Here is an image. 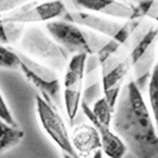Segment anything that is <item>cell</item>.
<instances>
[{"instance_id":"obj_20","label":"cell","mask_w":158,"mask_h":158,"mask_svg":"<svg viewBox=\"0 0 158 158\" xmlns=\"http://www.w3.org/2000/svg\"><path fill=\"white\" fill-rule=\"evenodd\" d=\"M0 118L6 121L7 123L12 124V126H18L14 116H13V114L10 112V109L8 108L7 104H6L5 99L2 97L1 92H0Z\"/></svg>"},{"instance_id":"obj_12","label":"cell","mask_w":158,"mask_h":158,"mask_svg":"<svg viewBox=\"0 0 158 158\" xmlns=\"http://www.w3.org/2000/svg\"><path fill=\"white\" fill-rule=\"evenodd\" d=\"M70 136L71 143L80 158L89 157L91 153L101 149L100 134L92 123H81L76 126Z\"/></svg>"},{"instance_id":"obj_17","label":"cell","mask_w":158,"mask_h":158,"mask_svg":"<svg viewBox=\"0 0 158 158\" xmlns=\"http://www.w3.org/2000/svg\"><path fill=\"white\" fill-rule=\"evenodd\" d=\"M135 19L147 18L158 23V0H138L135 4Z\"/></svg>"},{"instance_id":"obj_1","label":"cell","mask_w":158,"mask_h":158,"mask_svg":"<svg viewBox=\"0 0 158 158\" xmlns=\"http://www.w3.org/2000/svg\"><path fill=\"white\" fill-rule=\"evenodd\" d=\"M113 127L137 158H158V131L135 80L124 85L114 108Z\"/></svg>"},{"instance_id":"obj_11","label":"cell","mask_w":158,"mask_h":158,"mask_svg":"<svg viewBox=\"0 0 158 158\" xmlns=\"http://www.w3.org/2000/svg\"><path fill=\"white\" fill-rule=\"evenodd\" d=\"M81 109L86 118L89 120V122L95 126V128L98 129L101 138V149L104 153L109 158H123L128 147L126 145L123 139L118 136V134H115L110 129L109 126L100 123L97 118H94L92 109L89 107L86 101H81Z\"/></svg>"},{"instance_id":"obj_19","label":"cell","mask_w":158,"mask_h":158,"mask_svg":"<svg viewBox=\"0 0 158 158\" xmlns=\"http://www.w3.org/2000/svg\"><path fill=\"white\" fill-rule=\"evenodd\" d=\"M35 0H0V15L10 13Z\"/></svg>"},{"instance_id":"obj_13","label":"cell","mask_w":158,"mask_h":158,"mask_svg":"<svg viewBox=\"0 0 158 158\" xmlns=\"http://www.w3.org/2000/svg\"><path fill=\"white\" fill-rule=\"evenodd\" d=\"M25 137V131L0 118V152L16 147Z\"/></svg>"},{"instance_id":"obj_7","label":"cell","mask_w":158,"mask_h":158,"mask_svg":"<svg viewBox=\"0 0 158 158\" xmlns=\"http://www.w3.org/2000/svg\"><path fill=\"white\" fill-rule=\"evenodd\" d=\"M20 55V54H19ZM20 69L30 84L39 89L41 97L54 107L60 105V83L55 73L44 65L36 63L25 55H20Z\"/></svg>"},{"instance_id":"obj_15","label":"cell","mask_w":158,"mask_h":158,"mask_svg":"<svg viewBox=\"0 0 158 158\" xmlns=\"http://www.w3.org/2000/svg\"><path fill=\"white\" fill-rule=\"evenodd\" d=\"M25 25L14 22H0V43L12 44L22 37L25 33Z\"/></svg>"},{"instance_id":"obj_5","label":"cell","mask_w":158,"mask_h":158,"mask_svg":"<svg viewBox=\"0 0 158 158\" xmlns=\"http://www.w3.org/2000/svg\"><path fill=\"white\" fill-rule=\"evenodd\" d=\"M87 54H76L66 64L63 80V100L66 115L72 123L77 116L79 107L81 106V94L84 85L85 68Z\"/></svg>"},{"instance_id":"obj_21","label":"cell","mask_w":158,"mask_h":158,"mask_svg":"<svg viewBox=\"0 0 158 158\" xmlns=\"http://www.w3.org/2000/svg\"><path fill=\"white\" fill-rule=\"evenodd\" d=\"M101 156H102V153H101L100 150L95 151V153H94V158H101Z\"/></svg>"},{"instance_id":"obj_16","label":"cell","mask_w":158,"mask_h":158,"mask_svg":"<svg viewBox=\"0 0 158 158\" xmlns=\"http://www.w3.org/2000/svg\"><path fill=\"white\" fill-rule=\"evenodd\" d=\"M92 113H93L94 118L98 120L100 123L105 124V126H109L113 121V114L114 108L110 106L108 100L102 97L99 98L95 102H94L93 107H92Z\"/></svg>"},{"instance_id":"obj_8","label":"cell","mask_w":158,"mask_h":158,"mask_svg":"<svg viewBox=\"0 0 158 158\" xmlns=\"http://www.w3.org/2000/svg\"><path fill=\"white\" fill-rule=\"evenodd\" d=\"M65 12L62 0H35L18 10L0 15V22H14L20 25H31L56 20Z\"/></svg>"},{"instance_id":"obj_4","label":"cell","mask_w":158,"mask_h":158,"mask_svg":"<svg viewBox=\"0 0 158 158\" xmlns=\"http://www.w3.org/2000/svg\"><path fill=\"white\" fill-rule=\"evenodd\" d=\"M68 20L79 26L93 30L95 33L105 35L126 45L133 30L134 20H118L89 13L86 10H72L66 13Z\"/></svg>"},{"instance_id":"obj_10","label":"cell","mask_w":158,"mask_h":158,"mask_svg":"<svg viewBox=\"0 0 158 158\" xmlns=\"http://www.w3.org/2000/svg\"><path fill=\"white\" fill-rule=\"evenodd\" d=\"M78 10L118 20L135 19V5L124 0H71Z\"/></svg>"},{"instance_id":"obj_14","label":"cell","mask_w":158,"mask_h":158,"mask_svg":"<svg viewBox=\"0 0 158 158\" xmlns=\"http://www.w3.org/2000/svg\"><path fill=\"white\" fill-rule=\"evenodd\" d=\"M148 98L152 118L158 131V62L155 63L148 81Z\"/></svg>"},{"instance_id":"obj_2","label":"cell","mask_w":158,"mask_h":158,"mask_svg":"<svg viewBox=\"0 0 158 158\" xmlns=\"http://www.w3.org/2000/svg\"><path fill=\"white\" fill-rule=\"evenodd\" d=\"M98 62L101 68V84L104 97L115 108L123 89V81L133 68L129 52L123 44L110 39L98 51Z\"/></svg>"},{"instance_id":"obj_22","label":"cell","mask_w":158,"mask_h":158,"mask_svg":"<svg viewBox=\"0 0 158 158\" xmlns=\"http://www.w3.org/2000/svg\"><path fill=\"white\" fill-rule=\"evenodd\" d=\"M63 158H74V157L70 156V155H68V153H63Z\"/></svg>"},{"instance_id":"obj_3","label":"cell","mask_w":158,"mask_h":158,"mask_svg":"<svg viewBox=\"0 0 158 158\" xmlns=\"http://www.w3.org/2000/svg\"><path fill=\"white\" fill-rule=\"evenodd\" d=\"M49 35L64 50L72 55L98 54L109 37L79 26L69 20H52L45 23Z\"/></svg>"},{"instance_id":"obj_9","label":"cell","mask_w":158,"mask_h":158,"mask_svg":"<svg viewBox=\"0 0 158 158\" xmlns=\"http://www.w3.org/2000/svg\"><path fill=\"white\" fill-rule=\"evenodd\" d=\"M21 43L25 51L40 59L50 62L54 65L60 66L68 60V51L56 43L50 35L48 36L37 27H30L26 29L22 35Z\"/></svg>"},{"instance_id":"obj_6","label":"cell","mask_w":158,"mask_h":158,"mask_svg":"<svg viewBox=\"0 0 158 158\" xmlns=\"http://www.w3.org/2000/svg\"><path fill=\"white\" fill-rule=\"evenodd\" d=\"M35 102L37 116L47 135L54 141V143L63 151V153H68L74 158H80L71 143V136L63 118L57 112V108L50 105L41 95H36Z\"/></svg>"},{"instance_id":"obj_23","label":"cell","mask_w":158,"mask_h":158,"mask_svg":"<svg viewBox=\"0 0 158 158\" xmlns=\"http://www.w3.org/2000/svg\"><path fill=\"white\" fill-rule=\"evenodd\" d=\"M157 51H158V42H157Z\"/></svg>"},{"instance_id":"obj_18","label":"cell","mask_w":158,"mask_h":158,"mask_svg":"<svg viewBox=\"0 0 158 158\" xmlns=\"http://www.w3.org/2000/svg\"><path fill=\"white\" fill-rule=\"evenodd\" d=\"M20 55L0 43V68L14 70L20 68Z\"/></svg>"}]
</instances>
